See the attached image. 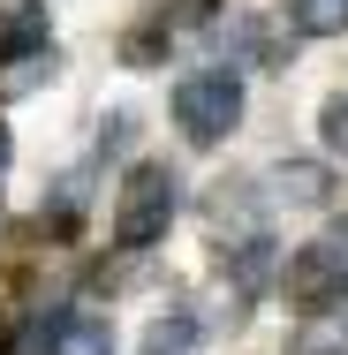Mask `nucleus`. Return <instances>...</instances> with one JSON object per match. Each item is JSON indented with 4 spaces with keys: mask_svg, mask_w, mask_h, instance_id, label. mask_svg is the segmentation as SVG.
<instances>
[{
    "mask_svg": "<svg viewBox=\"0 0 348 355\" xmlns=\"http://www.w3.org/2000/svg\"><path fill=\"white\" fill-rule=\"evenodd\" d=\"M53 76V38H46V0H8L0 8V91H31Z\"/></svg>",
    "mask_w": 348,
    "mask_h": 355,
    "instance_id": "f03ea898",
    "label": "nucleus"
},
{
    "mask_svg": "<svg viewBox=\"0 0 348 355\" xmlns=\"http://www.w3.org/2000/svg\"><path fill=\"white\" fill-rule=\"evenodd\" d=\"M190 340H197V325H190V318H159V325H151V340H144V355H190Z\"/></svg>",
    "mask_w": 348,
    "mask_h": 355,
    "instance_id": "6e6552de",
    "label": "nucleus"
},
{
    "mask_svg": "<svg viewBox=\"0 0 348 355\" xmlns=\"http://www.w3.org/2000/svg\"><path fill=\"white\" fill-rule=\"evenodd\" d=\"M38 355H114V325L91 318V310H61L38 333Z\"/></svg>",
    "mask_w": 348,
    "mask_h": 355,
    "instance_id": "39448f33",
    "label": "nucleus"
},
{
    "mask_svg": "<svg viewBox=\"0 0 348 355\" xmlns=\"http://www.w3.org/2000/svg\"><path fill=\"white\" fill-rule=\"evenodd\" d=\"M242 121V76L235 69H197L174 83V129L190 144H227Z\"/></svg>",
    "mask_w": 348,
    "mask_h": 355,
    "instance_id": "f257e3e1",
    "label": "nucleus"
},
{
    "mask_svg": "<svg viewBox=\"0 0 348 355\" xmlns=\"http://www.w3.org/2000/svg\"><path fill=\"white\" fill-rule=\"evenodd\" d=\"M318 137L333 159H348V98H326V114H318Z\"/></svg>",
    "mask_w": 348,
    "mask_h": 355,
    "instance_id": "1a4fd4ad",
    "label": "nucleus"
},
{
    "mask_svg": "<svg viewBox=\"0 0 348 355\" xmlns=\"http://www.w3.org/2000/svg\"><path fill=\"white\" fill-rule=\"evenodd\" d=\"M273 189H280V197H295V205H326V166H280Z\"/></svg>",
    "mask_w": 348,
    "mask_h": 355,
    "instance_id": "0eeeda50",
    "label": "nucleus"
},
{
    "mask_svg": "<svg viewBox=\"0 0 348 355\" xmlns=\"http://www.w3.org/2000/svg\"><path fill=\"white\" fill-rule=\"evenodd\" d=\"M0 166H8V129H0Z\"/></svg>",
    "mask_w": 348,
    "mask_h": 355,
    "instance_id": "9d476101",
    "label": "nucleus"
},
{
    "mask_svg": "<svg viewBox=\"0 0 348 355\" xmlns=\"http://www.w3.org/2000/svg\"><path fill=\"white\" fill-rule=\"evenodd\" d=\"M288 302L303 318H326L333 302H348V234H318L288 257Z\"/></svg>",
    "mask_w": 348,
    "mask_h": 355,
    "instance_id": "20e7f679",
    "label": "nucleus"
},
{
    "mask_svg": "<svg viewBox=\"0 0 348 355\" xmlns=\"http://www.w3.org/2000/svg\"><path fill=\"white\" fill-rule=\"evenodd\" d=\"M174 227V174L167 166H129L122 197H114V242L122 250H151Z\"/></svg>",
    "mask_w": 348,
    "mask_h": 355,
    "instance_id": "7ed1b4c3",
    "label": "nucleus"
},
{
    "mask_svg": "<svg viewBox=\"0 0 348 355\" xmlns=\"http://www.w3.org/2000/svg\"><path fill=\"white\" fill-rule=\"evenodd\" d=\"M288 15H295L303 38H341V31H348V0H295Z\"/></svg>",
    "mask_w": 348,
    "mask_h": 355,
    "instance_id": "423d86ee",
    "label": "nucleus"
}]
</instances>
